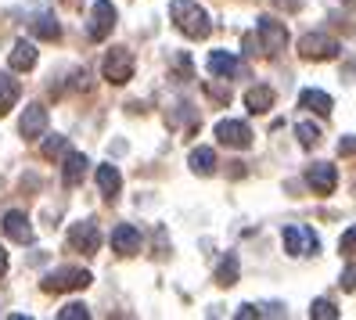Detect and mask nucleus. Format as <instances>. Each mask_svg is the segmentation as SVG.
Wrapping results in <instances>:
<instances>
[{"instance_id":"20","label":"nucleus","mask_w":356,"mask_h":320,"mask_svg":"<svg viewBox=\"0 0 356 320\" xmlns=\"http://www.w3.org/2000/svg\"><path fill=\"white\" fill-rule=\"evenodd\" d=\"M299 109H309V112H317V115H331V109H334V101L324 94V90H302L299 94Z\"/></svg>"},{"instance_id":"3","label":"nucleus","mask_w":356,"mask_h":320,"mask_svg":"<svg viewBox=\"0 0 356 320\" xmlns=\"http://www.w3.org/2000/svg\"><path fill=\"white\" fill-rule=\"evenodd\" d=\"M134 69H137V61L127 47H112L108 54H104V65H101V76L115 83V87H122V83H130L134 79Z\"/></svg>"},{"instance_id":"14","label":"nucleus","mask_w":356,"mask_h":320,"mask_svg":"<svg viewBox=\"0 0 356 320\" xmlns=\"http://www.w3.org/2000/svg\"><path fill=\"white\" fill-rule=\"evenodd\" d=\"M209 72L220 79H234V76H241V61L230 51H209Z\"/></svg>"},{"instance_id":"32","label":"nucleus","mask_w":356,"mask_h":320,"mask_svg":"<svg viewBox=\"0 0 356 320\" xmlns=\"http://www.w3.org/2000/svg\"><path fill=\"white\" fill-rule=\"evenodd\" d=\"M234 317H238V320H241V317H263V310H256V306H241Z\"/></svg>"},{"instance_id":"8","label":"nucleus","mask_w":356,"mask_h":320,"mask_svg":"<svg viewBox=\"0 0 356 320\" xmlns=\"http://www.w3.org/2000/svg\"><path fill=\"white\" fill-rule=\"evenodd\" d=\"M213 134L223 147H234V152H245V147L252 144V130H248L241 119H220Z\"/></svg>"},{"instance_id":"2","label":"nucleus","mask_w":356,"mask_h":320,"mask_svg":"<svg viewBox=\"0 0 356 320\" xmlns=\"http://www.w3.org/2000/svg\"><path fill=\"white\" fill-rule=\"evenodd\" d=\"M94 281L90 270H79V266H61V270H51L44 281H40V288H44L47 295H61V291H79L87 288Z\"/></svg>"},{"instance_id":"18","label":"nucleus","mask_w":356,"mask_h":320,"mask_svg":"<svg viewBox=\"0 0 356 320\" xmlns=\"http://www.w3.org/2000/svg\"><path fill=\"white\" fill-rule=\"evenodd\" d=\"M8 65L15 72H29L36 65V47L29 44V40H18V44L11 47V54H8Z\"/></svg>"},{"instance_id":"1","label":"nucleus","mask_w":356,"mask_h":320,"mask_svg":"<svg viewBox=\"0 0 356 320\" xmlns=\"http://www.w3.org/2000/svg\"><path fill=\"white\" fill-rule=\"evenodd\" d=\"M170 15H173V26L191 40H205L209 33H213V18H209L205 8H198L195 0H173Z\"/></svg>"},{"instance_id":"31","label":"nucleus","mask_w":356,"mask_h":320,"mask_svg":"<svg viewBox=\"0 0 356 320\" xmlns=\"http://www.w3.org/2000/svg\"><path fill=\"white\" fill-rule=\"evenodd\" d=\"M277 8H284V11H299L302 8V0H274Z\"/></svg>"},{"instance_id":"22","label":"nucleus","mask_w":356,"mask_h":320,"mask_svg":"<svg viewBox=\"0 0 356 320\" xmlns=\"http://www.w3.org/2000/svg\"><path fill=\"white\" fill-rule=\"evenodd\" d=\"M29 26H33V36H40V40H61V26L51 11H40Z\"/></svg>"},{"instance_id":"19","label":"nucleus","mask_w":356,"mask_h":320,"mask_svg":"<svg viewBox=\"0 0 356 320\" xmlns=\"http://www.w3.org/2000/svg\"><path fill=\"white\" fill-rule=\"evenodd\" d=\"M245 109L252 115H266L270 109H274V90H270V87H252L245 94Z\"/></svg>"},{"instance_id":"29","label":"nucleus","mask_w":356,"mask_h":320,"mask_svg":"<svg viewBox=\"0 0 356 320\" xmlns=\"http://www.w3.org/2000/svg\"><path fill=\"white\" fill-rule=\"evenodd\" d=\"M339 285H342V291H356V270H353V266L342 270V281H339Z\"/></svg>"},{"instance_id":"12","label":"nucleus","mask_w":356,"mask_h":320,"mask_svg":"<svg viewBox=\"0 0 356 320\" xmlns=\"http://www.w3.org/2000/svg\"><path fill=\"white\" fill-rule=\"evenodd\" d=\"M44 130H47V109L44 104H29L22 112V122H18V134L26 141H36V137H44Z\"/></svg>"},{"instance_id":"5","label":"nucleus","mask_w":356,"mask_h":320,"mask_svg":"<svg viewBox=\"0 0 356 320\" xmlns=\"http://www.w3.org/2000/svg\"><path fill=\"white\" fill-rule=\"evenodd\" d=\"M115 22H119V15H115V4H112V0H94L87 36H90V40H108L112 29H115Z\"/></svg>"},{"instance_id":"33","label":"nucleus","mask_w":356,"mask_h":320,"mask_svg":"<svg viewBox=\"0 0 356 320\" xmlns=\"http://www.w3.org/2000/svg\"><path fill=\"white\" fill-rule=\"evenodd\" d=\"M4 270H8V252H4V245H0V277H4Z\"/></svg>"},{"instance_id":"11","label":"nucleus","mask_w":356,"mask_h":320,"mask_svg":"<svg viewBox=\"0 0 356 320\" xmlns=\"http://www.w3.org/2000/svg\"><path fill=\"white\" fill-rule=\"evenodd\" d=\"M140 245H144V238H140V230H137L134 223H119V227L112 230V252H119V255H137Z\"/></svg>"},{"instance_id":"10","label":"nucleus","mask_w":356,"mask_h":320,"mask_svg":"<svg viewBox=\"0 0 356 320\" xmlns=\"http://www.w3.org/2000/svg\"><path fill=\"white\" fill-rule=\"evenodd\" d=\"M306 184H309V191H317V195H331V191L339 187V169L327 166V162H313L306 169Z\"/></svg>"},{"instance_id":"13","label":"nucleus","mask_w":356,"mask_h":320,"mask_svg":"<svg viewBox=\"0 0 356 320\" xmlns=\"http://www.w3.org/2000/svg\"><path fill=\"white\" fill-rule=\"evenodd\" d=\"M4 234L11 241H18V245H29L33 241V227H29V216L26 212H18V209H11V212H4Z\"/></svg>"},{"instance_id":"30","label":"nucleus","mask_w":356,"mask_h":320,"mask_svg":"<svg viewBox=\"0 0 356 320\" xmlns=\"http://www.w3.org/2000/svg\"><path fill=\"white\" fill-rule=\"evenodd\" d=\"M339 155H356V137H346L339 144Z\"/></svg>"},{"instance_id":"17","label":"nucleus","mask_w":356,"mask_h":320,"mask_svg":"<svg viewBox=\"0 0 356 320\" xmlns=\"http://www.w3.org/2000/svg\"><path fill=\"white\" fill-rule=\"evenodd\" d=\"M187 166H191L195 177H213L220 162H216V152H213V147H195V152L187 155Z\"/></svg>"},{"instance_id":"21","label":"nucleus","mask_w":356,"mask_h":320,"mask_svg":"<svg viewBox=\"0 0 356 320\" xmlns=\"http://www.w3.org/2000/svg\"><path fill=\"white\" fill-rule=\"evenodd\" d=\"M18 97H22V87H18V79H11L8 72H0V115H8Z\"/></svg>"},{"instance_id":"7","label":"nucleus","mask_w":356,"mask_h":320,"mask_svg":"<svg viewBox=\"0 0 356 320\" xmlns=\"http://www.w3.org/2000/svg\"><path fill=\"white\" fill-rule=\"evenodd\" d=\"M256 40L263 44V51H266V54H281V51L288 47V29L277 22V18L263 15L259 22H256Z\"/></svg>"},{"instance_id":"6","label":"nucleus","mask_w":356,"mask_h":320,"mask_svg":"<svg viewBox=\"0 0 356 320\" xmlns=\"http://www.w3.org/2000/svg\"><path fill=\"white\" fill-rule=\"evenodd\" d=\"M281 238H284L288 255H306V259H313V255L321 252V238L309 227H284Z\"/></svg>"},{"instance_id":"25","label":"nucleus","mask_w":356,"mask_h":320,"mask_svg":"<svg viewBox=\"0 0 356 320\" xmlns=\"http://www.w3.org/2000/svg\"><path fill=\"white\" fill-rule=\"evenodd\" d=\"M296 137H299V144L306 147V152H313V147L321 144V130H317L313 122H299V126H296Z\"/></svg>"},{"instance_id":"15","label":"nucleus","mask_w":356,"mask_h":320,"mask_svg":"<svg viewBox=\"0 0 356 320\" xmlns=\"http://www.w3.org/2000/svg\"><path fill=\"white\" fill-rule=\"evenodd\" d=\"M97 187H101V195L104 202H115L119 198V191H122V177H119V169L115 166H97Z\"/></svg>"},{"instance_id":"23","label":"nucleus","mask_w":356,"mask_h":320,"mask_svg":"<svg viewBox=\"0 0 356 320\" xmlns=\"http://www.w3.org/2000/svg\"><path fill=\"white\" fill-rule=\"evenodd\" d=\"M234 281H238V255L227 252L223 259H220V266H216V285L220 288H230Z\"/></svg>"},{"instance_id":"26","label":"nucleus","mask_w":356,"mask_h":320,"mask_svg":"<svg viewBox=\"0 0 356 320\" xmlns=\"http://www.w3.org/2000/svg\"><path fill=\"white\" fill-rule=\"evenodd\" d=\"M61 155H69V137H61V134H54V137H47L44 141V159H61Z\"/></svg>"},{"instance_id":"4","label":"nucleus","mask_w":356,"mask_h":320,"mask_svg":"<svg viewBox=\"0 0 356 320\" xmlns=\"http://www.w3.org/2000/svg\"><path fill=\"white\" fill-rule=\"evenodd\" d=\"M339 51H342L339 40L327 36V33H306L299 40V54L306 61H334V58H339Z\"/></svg>"},{"instance_id":"28","label":"nucleus","mask_w":356,"mask_h":320,"mask_svg":"<svg viewBox=\"0 0 356 320\" xmlns=\"http://www.w3.org/2000/svg\"><path fill=\"white\" fill-rule=\"evenodd\" d=\"M339 248H342V255H353V252H356V227H349V230L342 234Z\"/></svg>"},{"instance_id":"9","label":"nucleus","mask_w":356,"mask_h":320,"mask_svg":"<svg viewBox=\"0 0 356 320\" xmlns=\"http://www.w3.org/2000/svg\"><path fill=\"white\" fill-rule=\"evenodd\" d=\"M69 248H72V252H83V255H97V248H101V230H97V223H90V220L72 223V227H69Z\"/></svg>"},{"instance_id":"16","label":"nucleus","mask_w":356,"mask_h":320,"mask_svg":"<svg viewBox=\"0 0 356 320\" xmlns=\"http://www.w3.org/2000/svg\"><path fill=\"white\" fill-rule=\"evenodd\" d=\"M87 155L83 152H69L65 155V169H61V180H65V187H79L83 177H87Z\"/></svg>"},{"instance_id":"27","label":"nucleus","mask_w":356,"mask_h":320,"mask_svg":"<svg viewBox=\"0 0 356 320\" xmlns=\"http://www.w3.org/2000/svg\"><path fill=\"white\" fill-rule=\"evenodd\" d=\"M87 317H90V310L83 303H69L65 310H58V320H87Z\"/></svg>"},{"instance_id":"34","label":"nucleus","mask_w":356,"mask_h":320,"mask_svg":"<svg viewBox=\"0 0 356 320\" xmlns=\"http://www.w3.org/2000/svg\"><path fill=\"white\" fill-rule=\"evenodd\" d=\"M346 4H349V0H346Z\"/></svg>"},{"instance_id":"24","label":"nucleus","mask_w":356,"mask_h":320,"mask_svg":"<svg viewBox=\"0 0 356 320\" xmlns=\"http://www.w3.org/2000/svg\"><path fill=\"white\" fill-rule=\"evenodd\" d=\"M309 317H313V320H339V306H334L331 298H313Z\"/></svg>"}]
</instances>
